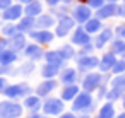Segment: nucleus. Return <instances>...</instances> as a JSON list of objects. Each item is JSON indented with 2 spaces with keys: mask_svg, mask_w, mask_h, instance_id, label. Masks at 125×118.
Returning a JSON list of instances; mask_svg holds the SVG:
<instances>
[{
  "mask_svg": "<svg viewBox=\"0 0 125 118\" xmlns=\"http://www.w3.org/2000/svg\"><path fill=\"white\" fill-rule=\"evenodd\" d=\"M22 115V106L14 101H0V118H19Z\"/></svg>",
  "mask_w": 125,
  "mask_h": 118,
  "instance_id": "nucleus-1",
  "label": "nucleus"
},
{
  "mask_svg": "<svg viewBox=\"0 0 125 118\" xmlns=\"http://www.w3.org/2000/svg\"><path fill=\"white\" fill-rule=\"evenodd\" d=\"M72 108H74V111H82V113H87V111H91V109L94 108L91 92H86V91L79 92V94H77V98L74 99V104H72Z\"/></svg>",
  "mask_w": 125,
  "mask_h": 118,
  "instance_id": "nucleus-2",
  "label": "nucleus"
},
{
  "mask_svg": "<svg viewBox=\"0 0 125 118\" xmlns=\"http://www.w3.org/2000/svg\"><path fill=\"white\" fill-rule=\"evenodd\" d=\"M75 26V21L70 17V16H63L60 19H57V28H55V36L58 38H63L67 36Z\"/></svg>",
  "mask_w": 125,
  "mask_h": 118,
  "instance_id": "nucleus-3",
  "label": "nucleus"
},
{
  "mask_svg": "<svg viewBox=\"0 0 125 118\" xmlns=\"http://www.w3.org/2000/svg\"><path fill=\"white\" fill-rule=\"evenodd\" d=\"M63 106H65V104H63L62 99L50 98V99H46V101L43 103L41 109H43L45 115H48V116H55V115H60V113L63 111Z\"/></svg>",
  "mask_w": 125,
  "mask_h": 118,
  "instance_id": "nucleus-4",
  "label": "nucleus"
},
{
  "mask_svg": "<svg viewBox=\"0 0 125 118\" xmlns=\"http://www.w3.org/2000/svg\"><path fill=\"white\" fill-rule=\"evenodd\" d=\"M101 82H103V74L89 72V74L84 75V79H82V89H84L86 92H93L94 89L99 87Z\"/></svg>",
  "mask_w": 125,
  "mask_h": 118,
  "instance_id": "nucleus-5",
  "label": "nucleus"
},
{
  "mask_svg": "<svg viewBox=\"0 0 125 118\" xmlns=\"http://www.w3.org/2000/svg\"><path fill=\"white\" fill-rule=\"evenodd\" d=\"M31 92V87L26 84H14V86H7L4 89V94L10 99H19L22 96H28Z\"/></svg>",
  "mask_w": 125,
  "mask_h": 118,
  "instance_id": "nucleus-6",
  "label": "nucleus"
},
{
  "mask_svg": "<svg viewBox=\"0 0 125 118\" xmlns=\"http://www.w3.org/2000/svg\"><path fill=\"white\" fill-rule=\"evenodd\" d=\"M91 17H93V12L86 4H81V5L72 9V19L75 22H79V24H86Z\"/></svg>",
  "mask_w": 125,
  "mask_h": 118,
  "instance_id": "nucleus-7",
  "label": "nucleus"
},
{
  "mask_svg": "<svg viewBox=\"0 0 125 118\" xmlns=\"http://www.w3.org/2000/svg\"><path fill=\"white\" fill-rule=\"evenodd\" d=\"M24 14V7L21 4H16V5H10L7 10L2 12V19L7 21V22H12V21H21Z\"/></svg>",
  "mask_w": 125,
  "mask_h": 118,
  "instance_id": "nucleus-8",
  "label": "nucleus"
},
{
  "mask_svg": "<svg viewBox=\"0 0 125 118\" xmlns=\"http://www.w3.org/2000/svg\"><path fill=\"white\" fill-rule=\"evenodd\" d=\"M29 36H31L38 45H48V43H52V41H53V38H55V34H53V33H50L48 29L31 31V33H29Z\"/></svg>",
  "mask_w": 125,
  "mask_h": 118,
  "instance_id": "nucleus-9",
  "label": "nucleus"
},
{
  "mask_svg": "<svg viewBox=\"0 0 125 118\" xmlns=\"http://www.w3.org/2000/svg\"><path fill=\"white\" fill-rule=\"evenodd\" d=\"M77 63H79V70L87 72V70L96 69L99 65V60L96 57H93V55H84V57H79V62Z\"/></svg>",
  "mask_w": 125,
  "mask_h": 118,
  "instance_id": "nucleus-10",
  "label": "nucleus"
},
{
  "mask_svg": "<svg viewBox=\"0 0 125 118\" xmlns=\"http://www.w3.org/2000/svg\"><path fill=\"white\" fill-rule=\"evenodd\" d=\"M116 10H118V5L116 4H104L101 9L96 10V19L103 21V19L113 17V16H116Z\"/></svg>",
  "mask_w": 125,
  "mask_h": 118,
  "instance_id": "nucleus-11",
  "label": "nucleus"
},
{
  "mask_svg": "<svg viewBox=\"0 0 125 118\" xmlns=\"http://www.w3.org/2000/svg\"><path fill=\"white\" fill-rule=\"evenodd\" d=\"M70 41H72V45H77V46H84V45H87V43H91V36L84 31V28H77L75 31H74V34H72V38H70Z\"/></svg>",
  "mask_w": 125,
  "mask_h": 118,
  "instance_id": "nucleus-12",
  "label": "nucleus"
},
{
  "mask_svg": "<svg viewBox=\"0 0 125 118\" xmlns=\"http://www.w3.org/2000/svg\"><path fill=\"white\" fill-rule=\"evenodd\" d=\"M111 38H113V31L110 29V28H104V29H101L99 31V34L96 36V39H94V48H103L104 45H108L110 41H111Z\"/></svg>",
  "mask_w": 125,
  "mask_h": 118,
  "instance_id": "nucleus-13",
  "label": "nucleus"
},
{
  "mask_svg": "<svg viewBox=\"0 0 125 118\" xmlns=\"http://www.w3.org/2000/svg\"><path fill=\"white\" fill-rule=\"evenodd\" d=\"M24 53L31 62H36L45 57V51H43V48H40V45H28L24 48Z\"/></svg>",
  "mask_w": 125,
  "mask_h": 118,
  "instance_id": "nucleus-14",
  "label": "nucleus"
},
{
  "mask_svg": "<svg viewBox=\"0 0 125 118\" xmlns=\"http://www.w3.org/2000/svg\"><path fill=\"white\" fill-rule=\"evenodd\" d=\"M24 12H26L28 17H40L43 14V4L38 2V0H33L31 4H28L24 7Z\"/></svg>",
  "mask_w": 125,
  "mask_h": 118,
  "instance_id": "nucleus-15",
  "label": "nucleus"
},
{
  "mask_svg": "<svg viewBox=\"0 0 125 118\" xmlns=\"http://www.w3.org/2000/svg\"><path fill=\"white\" fill-rule=\"evenodd\" d=\"M115 62H116V55H113L111 51H108V53H104L103 55V58L99 60V70L101 72H108V70H111V67L115 65Z\"/></svg>",
  "mask_w": 125,
  "mask_h": 118,
  "instance_id": "nucleus-16",
  "label": "nucleus"
},
{
  "mask_svg": "<svg viewBox=\"0 0 125 118\" xmlns=\"http://www.w3.org/2000/svg\"><path fill=\"white\" fill-rule=\"evenodd\" d=\"M79 92H81V91H79V86H75V84L65 86V87L62 89L60 99H62V101H74V99L77 98V94H79Z\"/></svg>",
  "mask_w": 125,
  "mask_h": 118,
  "instance_id": "nucleus-17",
  "label": "nucleus"
},
{
  "mask_svg": "<svg viewBox=\"0 0 125 118\" xmlns=\"http://www.w3.org/2000/svg\"><path fill=\"white\" fill-rule=\"evenodd\" d=\"M33 28H36V19L34 17H22L19 22H17V31L19 33H31L33 31Z\"/></svg>",
  "mask_w": 125,
  "mask_h": 118,
  "instance_id": "nucleus-18",
  "label": "nucleus"
},
{
  "mask_svg": "<svg viewBox=\"0 0 125 118\" xmlns=\"http://www.w3.org/2000/svg\"><path fill=\"white\" fill-rule=\"evenodd\" d=\"M57 87V80L55 79H46L45 82H41L36 89V96H48L53 89Z\"/></svg>",
  "mask_w": 125,
  "mask_h": 118,
  "instance_id": "nucleus-19",
  "label": "nucleus"
},
{
  "mask_svg": "<svg viewBox=\"0 0 125 118\" xmlns=\"http://www.w3.org/2000/svg\"><path fill=\"white\" fill-rule=\"evenodd\" d=\"M17 60V53L10 48L0 51V65H12L14 62Z\"/></svg>",
  "mask_w": 125,
  "mask_h": 118,
  "instance_id": "nucleus-20",
  "label": "nucleus"
},
{
  "mask_svg": "<svg viewBox=\"0 0 125 118\" xmlns=\"http://www.w3.org/2000/svg\"><path fill=\"white\" fill-rule=\"evenodd\" d=\"M52 26H55V17L50 16V14H41L36 19V28L38 29H48Z\"/></svg>",
  "mask_w": 125,
  "mask_h": 118,
  "instance_id": "nucleus-21",
  "label": "nucleus"
},
{
  "mask_svg": "<svg viewBox=\"0 0 125 118\" xmlns=\"http://www.w3.org/2000/svg\"><path fill=\"white\" fill-rule=\"evenodd\" d=\"M9 45H10V50H14V51L17 53V50H22V48L28 46V45H26V36H24L22 33H17L14 38H10Z\"/></svg>",
  "mask_w": 125,
  "mask_h": 118,
  "instance_id": "nucleus-22",
  "label": "nucleus"
},
{
  "mask_svg": "<svg viewBox=\"0 0 125 118\" xmlns=\"http://www.w3.org/2000/svg\"><path fill=\"white\" fill-rule=\"evenodd\" d=\"M82 28H84V31H86V33L91 36V34H94V33H99L103 26H101V21H99V19L91 17V19H89V21H87V22H86Z\"/></svg>",
  "mask_w": 125,
  "mask_h": 118,
  "instance_id": "nucleus-23",
  "label": "nucleus"
},
{
  "mask_svg": "<svg viewBox=\"0 0 125 118\" xmlns=\"http://www.w3.org/2000/svg\"><path fill=\"white\" fill-rule=\"evenodd\" d=\"M45 60H46V63L55 65V67H58V69H60V65L63 63V58L60 57V53H58L57 50H50V51H46V53H45Z\"/></svg>",
  "mask_w": 125,
  "mask_h": 118,
  "instance_id": "nucleus-24",
  "label": "nucleus"
},
{
  "mask_svg": "<svg viewBox=\"0 0 125 118\" xmlns=\"http://www.w3.org/2000/svg\"><path fill=\"white\" fill-rule=\"evenodd\" d=\"M60 80H62L65 86L75 84V80H77V70H75V69H65V70L60 74Z\"/></svg>",
  "mask_w": 125,
  "mask_h": 118,
  "instance_id": "nucleus-25",
  "label": "nucleus"
},
{
  "mask_svg": "<svg viewBox=\"0 0 125 118\" xmlns=\"http://www.w3.org/2000/svg\"><path fill=\"white\" fill-rule=\"evenodd\" d=\"M24 106H26L29 111H38V109H41L43 103H41L40 96H26V99H24Z\"/></svg>",
  "mask_w": 125,
  "mask_h": 118,
  "instance_id": "nucleus-26",
  "label": "nucleus"
},
{
  "mask_svg": "<svg viewBox=\"0 0 125 118\" xmlns=\"http://www.w3.org/2000/svg\"><path fill=\"white\" fill-rule=\"evenodd\" d=\"M98 118H115V108H113V103H104V104L99 108Z\"/></svg>",
  "mask_w": 125,
  "mask_h": 118,
  "instance_id": "nucleus-27",
  "label": "nucleus"
},
{
  "mask_svg": "<svg viewBox=\"0 0 125 118\" xmlns=\"http://www.w3.org/2000/svg\"><path fill=\"white\" fill-rule=\"evenodd\" d=\"M111 53L113 55H120L125 58V39H113L111 41Z\"/></svg>",
  "mask_w": 125,
  "mask_h": 118,
  "instance_id": "nucleus-28",
  "label": "nucleus"
},
{
  "mask_svg": "<svg viewBox=\"0 0 125 118\" xmlns=\"http://www.w3.org/2000/svg\"><path fill=\"white\" fill-rule=\"evenodd\" d=\"M41 75L45 79H53L55 75H58V67L55 65H50V63H45L41 67Z\"/></svg>",
  "mask_w": 125,
  "mask_h": 118,
  "instance_id": "nucleus-29",
  "label": "nucleus"
},
{
  "mask_svg": "<svg viewBox=\"0 0 125 118\" xmlns=\"http://www.w3.org/2000/svg\"><path fill=\"white\" fill-rule=\"evenodd\" d=\"M58 53H60V57L63 58V62H67V60H70V58H74V57H75V50H74L70 45L62 46V48L58 50Z\"/></svg>",
  "mask_w": 125,
  "mask_h": 118,
  "instance_id": "nucleus-30",
  "label": "nucleus"
},
{
  "mask_svg": "<svg viewBox=\"0 0 125 118\" xmlns=\"http://www.w3.org/2000/svg\"><path fill=\"white\" fill-rule=\"evenodd\" d=\"M17 33H19V31H17V24H14V22H9V24H5V26L2 28V34H4L5 38H14Z\"/></svg>",
  "mask_w": 125,
  "mask_h": 118,
  "instance_id": "nucleus-31",
  "label": "nucleus"
},
{
  "mask_svg": "<svg viewBox=\"0 0 125 118\" xmlns=\"http://www.w3.org/2000/svg\"><path fill=\"white\" fill-rule=\"evenodd\" d=\"M111 87L116 89V91H120V92H123V91H125V75H116V77H113V79H111Z\"/></svg>",
  "mask_w": 125,
  "mask_h": 118,
  "instance_id": "nucleus-32",
  "label": "nucleus"
},
{
  "mask_svg": "<svg viewBox=\"0 0 125 118\" xmlns=\"http://www.w3.org/2000/svg\"><path fill=\"white\" fill-rule=\"evenodd\" d=\"M111 72L115 75H122V72H125V60H116L115 65L111 67Z\"/></svg>",
  "mask_w": 125,
  "mask_h": 118,
  "instance_id": "nucleus-33",
  "label": "nucleus"
},
{
  "mask_svg": "<svg viewBox=\"0 0 125 118\" xmlns=\"http://www.w3.org/2000/svg\"><path fill=\"white\" fill-rule=\"evenodd\" d=\"M33 70H34V63H33V62H28V63H24L21 69H17V74H21V75H29Z\"/></svg>",
  "mask_w": 125,
  "mask_h": 118,
  "instance_id": "nucleus-34",
  "label": "nucleus"
},
{
  "mask_svg": "<svg viewBox=\"0 0 125 118\" xmlns=\"http://www.w3.org/2000/svg\"><path fill=\"white\" fill-rule=\"evenodd\" d=\"M106 98L113 103L115 99H120V98H123V92H120V91H116V89H111V91H108L106 92Z\"/></svg>",
  "mask_w": 125,
  "mask_h": 118,
  "instance_id": "nucleus-35",
  "label": "nucleus"
},
{
  "mask_svg": "<svg viewBox=\"0 0 125 118\" xmlns=\"http://www.w3.org/2000/svg\"><path fill=\"white\" fill-rule=\"evenodd\" d=\"M86 5L89 7V9H101L103 5H104V0H87L86 2Z\"/></svg>",
  "mask_w": 125,
  "mask_h": 118,
  "instance_id": "nucleus-36",
  "label": "nucleus"
},
{
  "mask_svg": "<svg viewBox=\"0 0 125 118\" xmlns=\"http://www.w3.org/2000/svg\"><path fill=\"white\" fill-rule=\"evenodd\" d=\"M55 14H57V19H60V17H63V16H69V9H67L65 5H58V7L55 9Z\"/></svg>",
  "mask_w": 125,
  "mask_h": 118,
  "instance_id": "nucleus-37",
  "label": "nucleus"
},
{
  "mask_svg": "<svg viewBox=\"0 0 125 118\" xmlns=\"http://www.w3.org/2000/svg\"><path fill=\"white\" fill-rule=\"evenodd\" d=\"M12 72H17L12 65H0V75H5V74H12Z\"/></svg>",
  "mask_w": 125,
  "mask_h": 118,
  "instance_id": "nucleus-38",
  "label": "nucleus"
},
{
  "mask_svg": "<svg viewBox=\"0 0 125 118\" xmlns=\"http://www.w3.org/2000/svg\"><path fill=\"white\" fill-rule=\"evenodd\" d=\"M115 34H118L120 39H125V24H118L115 28Z\"/></svg>",
  "mask_w": 125,
  "mask_h": 118,
  "instance_id": "nucleus-39",
  "label": "nucleus"
},
{
  "mask_svg": "<svg viewBox=\"0 0 125 118\" xmlns=\"http://www.w3.org/2000/svg\"><path fill=\"white\" fill-rule=\"evenodd\" d=\"M10 5H14L12 0H0V10H7Z\"/></svg>",
  "mask_w": 125,
  "mask_h": 118,
  "instance_id": "nucleus-40",
  "label": "nucleus"
},
{
  "mask_svg": "<svg viewBox=\"0 0 125 118\" xmlns=\"http://www.w3.org/2000/svg\"><path fill=\"white\" fill-rule=\"evenodd\" d=\"M7 48H9V39L0 38V51H4V50H7Z\"/></svg>",
  "mask_w": 125,
  "mask_h": 118,
  "instance_id": "nucleus-41",
  "label": "nucleus"
},
{
  "mask_svg": "<svg viewBox=\"0 0 125 118\" xmlns=\"http://www.w3.org/2000/svg\"><path fill=\"white\" fill-rule=\"evenodd\" d=\"M60 2H62V0H45V4L50 5V7H58Z\"/></svg>",
  "mask_w": 125,
  "mask_h": 118,
  "instance_id": "nucleus-42",
  "label": "nucleus"
},
{
  "mask_svg": "<svg viewBox=\"0 0 125 118\" xmlns=\"http://www.w3.org/2000/svg\"><path fill=\"white\" fill-rule=\"evenodd\" d=\"M116 16H120V17H123V19H125V5L118 7V10H116Z\"/></svg>",
  "mask_w": 125,
  "mask_h": 118,
  "instance_id": "nucleus-43",
  "label": "nucleus"
},
{
  "mask_svg": "<svg viewBox=\"0 0 125 118\" xmlns=\"http://www.w3.org/2000/svg\"><path fill=\"white\" fill-rule=\"evenodd\" d=\"M5 87H7V82H5V79H2V77H0V92H2Z\"/></svg>",
  "mask_w": 125,
  "mask_h": 118,
  "instance_id": "nucleus-44",
  "label": "nucleus"
},
{
  "mask_svg": "<svg viewBox=\"0 0 125 118\" xmlns=\"http://www.w3.org/2000/svg\"><path fill=\"white\" fill-rule=\"evenodd\" d=\"M60 118H79V116H75L74 113H63V115H62Z\"/></svg>",
  "mask_w": 125,
  "mask_h": 118,
  "instance_id": "nucleus-45",
  "label": "nucleus"
},
{
  "mask_svg": "<svg viewBox=\"0 0 125 118\" xmlns=\"http://www.w3.org/2000/svg\"><path fill=\"white\" fill-rule=\"evenodd\" d=\"M19 2H21V4H26V5H28V4H31V2H33V0H19Z\"/></svg>",
  "mask_w": 125,
  "mask_h": 118,
  "instance_id": "nucleus-46",
  "label": "nucleus"
},
{
  "mask_svg": "<svg viewBox=\"0 0 125 118\" xmlns=\"http://www.w3.org/2000/svg\"><path fill=\"white\" fill-rule=\"evenodd\" d=\"M28 118H41L40 115H31V116H28Z\"/></svg>",
  "mask_w": 125,
  "mask_h": 118,
  "instance_id": "nucleus-47",
  "label": "nucleus"
},
{
  "mask_svg": "<svg viewBox=\"0 0 125 118\" xmlns=\"http://www.w3.org/2000/svg\"><path fill=\"white\" fill-rule=\"evenodd\" d=\"M115 118H125V113H122V115H116Z\"/></svg>",
  "mask_w": 125,
  "mask_h": 118,
  "instance_id": "nucleus-48",
  "label": "nucleus"
},
{
  "mask_svg": "<svg viewBox=\"0 0 125 118\" xmlns=\"http://www.w3.org/2000/svg\"><path fill=\"white\" fill-rule=\"evenodd\" d=\"M79 118H89V115H87V113H84V115H82V116H79Z\"/></svg>",
  "mask_w": 125,
  "mask_h": 118,
  "instance_id": "nucleus-49",
  "label": "nucleus"
},
{
  "mask_svg": "<svg viewBox=\"0 0 125 118\" xmlns=\"http://www.w3.org/2000/svg\"><path fill=\"white\" fill-rule=\"evenodd\" d=\"M122 104H123V109H125V96L122 98Z\"/></svg>",
  "mask_w": 125,
  "mask_h": 118,
  "instance_id": "nucleus-50",
  "label": "nucleus"
},
{
  "mask_svg": "<svg viewBox=\"0 0 125 118\" xmlns=\"http://www.w3.org/2000/svg\"><path fill=\"white\" fill-rule=\"evenodd\" d=\"M108 2H110V4H116V2H118V0H108Z\"/></svg>",
  "mask_w": 125,
  "mask_h": 118,
  "instance_id": "nucleus-51",
  "label": "nucleus"
},
{
  "mask_svg": "<svg viewBox=\"0 0 125 118\" xmlns=\"http://www.w3.org/2000/svg\"><path fill=\"white\" fill-rule=\"evenodd\" d=\"M62 2H65V4H69V2H72V0H62Z\"/></svg>",
  "mask_w": 125,
  "mask_h": 118,
  "instance_id": "nucleus-52",
  "label": "nucleus"
},
{
  "mask_svg": "<svg viewBox=\"0 0 125 118\" xmlns=\"http://www.w3.org/2000/svg\"><path fill=\"white\" fill-rule=\"evenodd\" d=\"M79 2H81V4H86V2H87V0H79Z\"/></svg>",
  "mask_w": 125,
  "mask_h": 118,
  "instance_id": "nucleus-53",
  "label": "nucleus"
},
{
  "mask_svg": "<svg viewBox=\"0 0 125 118\" xmlns=\"http://www.w3.org/2000/svg\"><path fill=\"white\" fill-rule=\"evenodd\" d=\"M41 118H52V116H41Z\"/></svg>",
  "mask_w": 125,
  "mask_h": 118,
  "instance_id": "nucleus-54",
  "label": "nucleus"
},
{
  "mask_svg": "<svg viewBox=\"0 0 125 118\" xmlns=\"http://www.w3.org/2000/svg\"><path fill=\"white\" fill-rule=\"evenodd\" d=\"M123 2H125V0H123Z\"/></svg>",
  "mask_w": 125,
  "mask_h": 118,
  "instance_id": "nucleus-55",
  "label": "nucleus"
}]
</instances>
